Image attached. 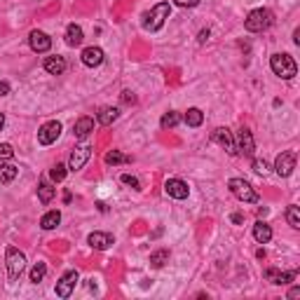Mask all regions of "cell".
Here are the masks:
<instances>
[{"label": "cell", "instance_id": "6da1fadb", "mask_svg": "<svg viewBox=\"0 0 300 300\" xmlns=\"http://www.w3.org/2000/svg\"><path fill=\"white\" fill-rule=\"evenodd\" d=\"M274 24V14L270 12V10H265V7H258V10H253L249 17H246L244 26L249 33H263V31H267V28Z\"/></svg>", "mask_w": 300, "mask_h": 300}, {"label": "cell", "instance_id": "7a4b0ae2", "mask_svg": "<svg viewBox=\"0 0 300 300\" xmlns=\"http://www.w3.org/2000/svg\"><path fill=\"white\" fill-rule=\"evenodd\" d=\"M169 14H171L169 3H160V5H155L150 12L143 14V28L145 31H160V28L164 26V21L169 19Z\"/></svg>", "mask_w": 300, "mask_h": 300}, {"label": "cell", "instance_id": "3957f363", "mask_svg": "<svg viewBox=\"0 0 300 300\" xmlns=\"http://www.w3.org/2000/svg\"><path fill=\"white\" fill-rule=\"evenodd\" d=\"M5 263H7V277L10 281H17L21 277V272L26 270V256L14 249V246H7L5 249Z\"/></svg>", "mask_w": 300, "mask_h": 300}, {"label": "cell", "instance_id": "277c9868", "mask_svg": "<svg viewBox=\"0 0 300 300\" xmlns=\"http://www.w3.org/2000/svg\"><path fill=\"white\" fill-rule=\"evenodd\" d=\"M270 68L281 80H291L298 73V66H295V61L288 54H272L270 56Z\"/></svg>", "mask_w": 300, "mask_h": 300}, {"label": "cell", "instance_id": "5b68a950", "mask_svg": "<svg viewBox=\"0 0 300 300\" xmlns=\"http://www.w3.org/2000/svg\"><path fill=\"white\" fill-rule=\"evenodd\" d=\"M228 188H230V192L235 195L237 199H242V202H246V204H256L258 202V192L251 188V183L249 181H244V178H232L230 183H228Z\"/></svg>", "mask_w": 300, "mask_h": 300}, {"label": "cell", "instance_id": "8992f818", "mask_svg": "<svg viewBox=\"0 0 300 300\" xmlns=\"http://www.w3.org/2000/svg\"><path fill=\"white\" fill-rule=\"evenodd\" d=\"M253 150H256V141H253V134L246 127H242L237 134V145H235V153H239V155L244 157H251Z\"/></svg>", "mask_w": 300, "mask_h": 300}, {"label": "cell", "instance_id": "52a82bcc", "mask_svg": "<svg viewBox=\"0 0 300 300\" xmlns=\"http://www.w3.org/2000/svg\"><path fill=\"white\" fill-rule=\"evenodd\" d=\"M293 169H295V153L293 150L281 153V155L277 157V162H274V171H277L281 178H286L293 174Z\"/></svg>", "mask_w": 300, "mask_h": 300}, {"label": "cell", "instance_id": "ba28073f", "mask_svg": "<svg viewBox=\"0 0 300 300\" xmlns=\"http://www.w3.org/2000/svg\"><path fill=\"white\" fill-rule=\"evenodd\" d=\"M59 134H61V122L52 120V122H45L40 129H38V141H40L42 145H49L59 138Z\"/></svg>", "mask_w": 300, "mask_h": 300}, {"label": "cell", "instance_id": "9c48e42d", "mask_svg": "<svg viewBox=\"0 0 300 300\" xmlns=\"http://www.w3.org/2000/svg\"><path fill=\"white\" fill-rule=\"evenodd\" d=\"M78 279H80L78 272H75V270H68L61 279L56 281V295H59V298H70V293H73V288H75V284H78Z\"/></svg>", "mask_w": 300, "mask_h": 300}, {"label": "cell", "instance_id": "30bf717a", "mask_svg": "<svg viewBox=\"0 0 300 300\" xmlns=\"http://www.w3.org/2000/svg\"><path fill=\"white\" fill-rule=\"evenodd\" d=\"M164 192L174 199H185L190 195V188H188V183L181 181V178H169V181L164 183Z\"/></svg>", "mask_w": 300, "mask_h": 300}, {"label": "cell", "instance_id": "8fae6325", "mask_svg": "<svg viewBox=\"0 0 300 300\" xmlns=\"http://www.w3.org/2000/svg\"><path fill=\"white\" fill-rule=\"evenodd\" d=\"M89 155H92V148H89V145H78V148L70 153V160H68L70 171H80L82 167L87 164Z\"/></svg>", "mask_w": 300, "mask_h": 300}, {"label": "cell", "instance_id": "7c38bea8", "mask_svg": "<svg viewBox=\"0 0 300 300\" xmlns=\"http://www.w3.org/2000/svg\"><path fill=\"white\" fill-rule=\"evenodd\" d=\"M28 42H31V49L38 52V54H45L52 47V38L47 33H42V31H33V33L28 35Z\"/></svg>", "mask_w": 300, "mask_h": 300}, {"label": "cell", "instance_id": "4fadbf2b", "mask_svg": "<svg viewBox=\"0 0 300 300\" xmlns=\"http://www.w3.org/2000/svg\"><path fill=\"white\" fill-rule=\"evenodd\" d=\"M298 277V272L295 270H288V272H281V270H274V267H270V270H265V279L272 281V284H277V286H284V284H291V281Z\"/></svg>", "mask_w": 300, "mask_h": 300}, {"label": "cell", "instance_id": "5bb4252c", "mask_svg": "<svg viewBox=\"0 0 300 300\" xmlns=\"http://www.w3.org/2000/svg\"><path fill=\"white\" fill-rule=\"evenodd\" d=\"M211 141H216V143H218L220 148H225L228 153H230V155H235V141H232L230 131L225 129V127H218V129H213Z\"/></svg>", "mask_w": 300, "mask_h": 300}, {"label": "cell", "instance_id": "9a60e30c", "mask_svg": "<svg viewBox=\"0 0 300 300\" xmlns=\"http://www.w3.org/2000/svg\"><path fill=\"white\" fill-rule=\"evenodd\" d=\"M82 63L94 68V66H101L103 63V49L101 47H85L82 49Z\"/></svg>", "mask_w": 300, "mask_h": 300}, {"label": "cell", "instance_id": "2e32d148", "mask_svg": "<svg viewBox=\"0 0 300 300\" xmlns=\"http://www.w3.org/2000/svg\"><path fill=\"white\" fill-rule=\"evenodd\" d=\"M87 242H89L92 249H96V251H106V249L113 244V237H110L108 232H92Z\"/></svg>", "mask_w": 300, "mask_h": 300}, {"label": "cell", "instance_id": "e0dca14e", "mask_svg": "<svg viewBox=\"0 0 300 300\" xmlns=\"http://www.w3.org/2000/svg\"><path fill=\"white\" fill-rule=\"evenodd\" d=\"M94 131V120L92 117H80L78 122L73 124V134H75V138H87L89 134Z\"/></svg>", "mask_w": 300, "mask_h": 300}, {"label": "cell", "instance_id": "ac0fdd59", "mask_svg": "<svg viewBox=\"0 0 300 300\" xmlns=\"http://www.w3.org/2000/svg\"><path fill=\"white\" fill-rule=\"evenodd\" d=\"M117 117H120V110L113 108V106H103V108H99V113H96V120H99L103 127H110Z\"/></svg>", "mask_w": 300, "mask_h": 300}, {"label": "cell", "instance_id": "d6986e66", "mask_svg": "<svg viewBox=\"0 0 300 300\" xmlns=\"http://www.w3.org/2000/svg\"><path fill=\"white\" fill-rule=\"evenodd\" d=\"M253 239H256L258 244H267V242L272 239V228L267 223H263V220H258V223L253 225Z\"/></svg>", "mask_w": 300, "mask_h": 300}, {"label": "cell", "instance_id": "ffe728a7", "mask_svg": "<svg viewBox=\"0 0 300 300\" xmlns=\"http://www.w3.org/2000/svg\"><path fill=\"white\" fill-rule=\"evenodd\" d=\"M82 40H85L82 28L78 26V24H70V26L66 28V45H68V47H80Z\"/></svg>", "mask_w": 300, "mask_h": 300}, {"label": "cell", "instance_id": "44dd1931", "mask_svg": "<svg viewBox=\"0 0 300 300\" xmlns=\"http://www.w3.org/2000/svg\"><path fill=\"white\" fill-rule=\"evenodd\" d=\"M45 70H47L49 75H61L63 70H66V59L63 56H47L45 59Z\"/></svg>", "mask_w": 300, "mask_h": 300}, {"label": "cell", "instance_id": "7402d4cb", "mask_svg": "<svg viewBox=\"0 0 300 300\" xmlns=\"http://www.w3.org/2000/svg\"><path fill=\"white\" fill-rule=\"evenodd\" d=\"M59 223H61V211H56V209H54V211H47L40 218V228H42V230H54Z\"/></svg>", "mask_w": 300, "mask_h": 300}, {"label": "cell", "instance_id": "603a6c76", "mask_svg": "<svg viewBox=\"0 0 300 300\" xmlns=\"http://www.w3.org/2000/svg\"><path fill=\"white\" fill-rule=\"evenodd\" d=\"M54 195H56V188H54L52 183H47V181H42V183L38 185V197H40L42 204H49V202L54 199Z\"/></svg>", "mask_w": 300, "mask_h": 300}, {"label": "cell", "instance_id": "cb8c5ba5", "mask_svg": "<svg viewBox=\"0 0 300 300\" xmlns=\"http://www.w3.org/2000/svg\"><path fill=\"white\" fill-rule=\"evenodd\" d=\"M169 263V249H157L150 253V265L153 267H164Z\"/></svg>", "mask_w": 300, "mask_h": 300}, {"label": "cell", "instance_id": "d4e9b609", "mask_svg": "<svg viewBox=\"0 0 300 300\" xmlns=\"http://www.w3.org/2000/svg\"><path fill=\"white\" fill-rule=\"evenodd\" d=\"M19 174V167L14 164H0V183H12Z\"/></svg>", "mask_w": 300, "mask_h": 300}, {"label": "cell", "instance_id": "484cf974", "mask_svg": "<svg viewBox=\"0 0 300 300\" xmlns=\"http://www.w3.org/2000/svg\"><path fill=\"white\" fill-rule=\"evenodd\" d=\"M183 120H185V124H188V127H199V124L204 122V113H202L199 108H190L188 113H185Z\"/></svg>", "mask_w": 300, "mask_h": 300}, {"label": "cell", "instance_id": "4316f807", "mask_svg": "<svg viewBox=\"0 0 300 300\" xmlns=\"http://www.w3.org/2000/svg\"><path fill=\"white\" fill-rule=\"evenodd\" d=\"M181 122V115H178L176 110H169V113H164L162 115V129H174V127H176V124Z\"/></svg>", "mask_w": 300, "mask_h": 300}, {"label": "cell", "instance_id": "83f0119b", "mask_svg": "<svg viewBox=\"0 0 300 300\" xmlns=\"http://www.w3.org/2000/svg\"><path fill=\"white\" fill-rule=\"evenodd\" d=\"M131 162L129 155H122L120 150H110V153H106V164H127Z\"/></svg>", "mask_w": 300, "mask_h": 300}, {"label": "cell", "instance_id": "f1b7e54d", "mask_svg": "<svg viewBox=\"0 0 300 300\" xmlns=\"http://www.w3.org/2000/svg\"><path fill=\"white\" fill-rule=\"evenodd\" d=\"M286 220H288V225H291L293 230H298L300 228V209L295 204H291L286 209Z\"/></svg>", "mask_w": 300, "mask_h": 300}, {"label": "cell", "instance_id": "f546056e", "mask_svg": "<svg viewBox=\"0 0 300 300\" xmlns=\"http://www.w3.org/2000/svg\"><path fill=\"white\" fill-rule=\"evenodd\" d=\"M45 274H47V265H45V263H35L33 270H31V281L38 284V281L45 279Z\"/></svg>", "mask_w": 300, "mask_h": 300}, {"label": "cell", "instance_id": "4dcf8cb0", "mask_svg": "<svg viewBox=\"0 0 300 300\" xmlns=\"http://www.w3.org/2000/svg\"><path fill=\"white\" fill-rule=\"evenodd\" d=\"M66 164H54V167H52V171H49V176H52V181H54V183H61L63 178H66Z\"/></svg>", "mask_w": 300, "mask_h": 300}, {"label": "cell", "instance_id": "1f68e13d", "mask_svg": "<svg viewBox=\"0 0 300 300\" xmlns=\"http://www.w3.org/2000/svg\"><path fill=\"white\" fill-rule=\"evenodd\" d=\"M120 181H122L124 185H131L134 190H141V183H138V178L131 176V174H122V176H120Z\"/></svg>", "mask_w": 300, "mask_h": 300}, {"label": "cell", "instance_id": "d6a6232c", "mask_svg": "<svg viewBox=\"0 0 300 300\" xmlns=\"http://www.w3.org/2000/svg\"><path fill=\"white\" fill-rule=\"evenodd\" d=\"M253 171H256V174H260V176H265L267 171V162L265 160H253Z\"/></svg>", "mask_w": 300, "mask_h": 300}, {"label": "cell", "instance_id": "836d02e7", "mask_svg": "<svg viewBox=\"0 0 300 300\" xmlns=\"http://www.w3.org/2000/svg\"><path fill=\"white\" fill-rule=\"evenodd\" d=\"M12 155H14L12 145H10V143H0V162H3V160H10Z\"/></svg>", "mask_w": 300, "mask_h": 300}, {"label": "cell", "instance_id": "e575fe53", "mask_svg": "<svg viewBox=\"0 0 300 300\" xmlns=\"http://www.w3.org/2000/svg\"><path fill=\"white\" fill-rule=\"evenodd\" d=\"M178 7H197L199 0H174Z\"/></svg>", "mask_w": 300, "mask_h": 300}, {"label": "cell", "instance_id": "d590c367", "mask_svg": "<svg viewBox=\"0 0 300 300\" xmlns=\"http://www.w3.org/2000/svg\"><path fill=\"white\" fill-rule=\"evenodd\" d=\"M122 101H124V103H134V101H136V96L131 94L129 89H127V92H122Z\"/></svg>", "mask_w": 300, "mask_h": 300}, {"label": "cell", "instance_id": "8d00e7d4", "mask_svg": "<svg viewBox=\"0 0 300 300\" xmlns=\"http://www.w3.org/2000/svg\"><path fill=\"white\" fill-rule=\"evenodd\" d=\"M10 89H12V87H10V82H5V80L0 82V96H7V94H10Z\"/></svg>", "mask_w": 300, "mask_h": 300}, {"label": "cell", "instance_id": "74e56055", "mask_svg": "<svg viewBox=\"0 0 300 300\" xmlns=\"http://www.w3.org/2000/svg\"><path fill=\"white\" fill-rule=\"evenodd\" d=\"M209 35H211V31H209V28H204V31H199V38H197V40H199V42H206V40H209Z\"/></svg>", "mask_w": 300, "mask_h": 300}, {"label": "cell", "instance_id": "f35d334b", "mask_svg": "<svg viewBox=\"0 0 300 300\" xmlns=\"http://www.w3.org/2000/svg\"><path fill=\"white\" fill-rule=\"evenodd\" d=\"M295 298H300V286H293L288 291V300H295Z\"/></svg>", "mask_w": 300, "mask_h": 300}, {"label": "cell", "instance_id": "ab89813d", "mask_svg": "<svg viewBox=\"0 0 300 300\" xmlns=\"http://www.w3.org/2000/svg\"><path fill=\"white\" fill-rule=\"evenodd\" d=\"M230 220H232V223H235V225H239V223H242V220H244V216H242V213H232V216H230Z\"/></svg>", "mask_w": 300, "mask_h": 300}, {"label": "cell", "instance_id": "60d3db41", "mask_svg": "<svg viewBox=\"0 0 300 300\" xmlns=\"http://www.w3.org/2000/svg\"><path fill=\"white\" fill-rule=\"evenodd\" d=\"M3 127H5V115L0 113V129H3Z\"/></svg>", "mask_w": 300, "mask_h": 300}]
</instances>
